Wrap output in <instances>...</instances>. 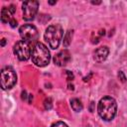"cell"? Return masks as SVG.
<instances>
[{"mask_svg": "<svg viewBox=\"0 0 127 127\" xmlns=\"http://www.w3.org/2000/svg\"><path fill=\"white\" fill-rule=\"evenodd\" d=\"M97 112L104 121H111L117 112L116 100L111 96L102 97L97 105Z\"/></svg>", "mask_w": 127, "mask_h": 127, "instance_id": "1", "label": "cell"}, {"mask_svg": "<svg viewBox=\"0 0 127 127\" xmlns=\"http://www.w3.org/2000/svg\"><path fill=\"white\" fill-rule=\"evenodd\" d=\"M31 58H32V62L37 66L43 67L50 64L51 54L46 45H44L41 42H38V43H36V45L34 46V48L32 50Z\"/></svg>", "mask_w": 127, "mask_h": 127, "instance_id": "2", "label": "cell"}, {"mask_svg": "<svg viewBox=\"0 0 127 127\" xmlns=\"http://www.w3.org/2000/svg\"><path fill=\"white\" fill-rule=\"evenodd\" d=\"M64 36V30L63 27L60 24H54L48 26V28L45 31L44 38L51 49L56 50L59 48L61 41Z\"/></svg>", "mask_w": 127, "mask_h": 127, "instance_id": "3", "label": "cell"}, {"mask_svg": "<svg viewBox=\"0 0 127 127\" xmlns=\"http://www.w3.org/2000/svg\"><path fill=\"white\" fill-rule=\"evenodd\" d=\"M1 87L3 90L12 88L17 82V74L11 66H5L1 69Z\"/></svg>", "mask_w": 127, "mask_h": 127, "instance_id": "4", "label": "cell"}, {"mask_svg": "<svg viewBox=\"0 0 127 127\" xmlns=\"http://www.w3.org/2000/svg\"><path fill=\"white\" fill-rule=\"evenodd\" d=\"M13 52L15 54V56L18 58L19 61L25 62L28 61L31 57V48H30V44L26 41H18L14 47H13Z\"/></svg>", "mask_w": 127, "mask_h": 127, "instance_id": "5", "label": "cell"}, {"mask_svg": "<svg viewBox=\"0 0 127 127\" xmlns=\"http://www.w3.org/2000/svg\"><path fill=\"white\" fill-rule=\"evenodd\" d=\"M39 8V2L35 0L25 1L22 4V11H23V19L25 21H32L35 19Z\"/></svg>", "mask_w": 127, "mask_h": 127, "instance_id": "6", "label": "cell"}, {"mask_svg": "<svg viewBox=\"0 0 127 127\" xmlns=\"http://www.w3.org/2000/svg\"><path fill=\"white\" fill-rule=\"evenodd\" d=\"M19 34L23 41H26L28 43L34 42L38 38V30L32 24H25L21 26L19 29Z\"/></svg>", "mask_w": 127, "mask_h": 127, "instance_id": "7", "label": "cell"}, {"mask_svg": "<svg viewBox=\"0 0 127 127\" xmlns=\"http://www.w3.org/2000/svg\"><path fill=\"white\" fill-rule=\"evenodd\" d=\"M69 61H70V54L67 50H63L54 57V63L58 66H64Z\"/></svg>", "mask_w": 127, "mask_h": 127, "instance_id": "8", "label": "cell"}, {"mask_svg": "<svg viewBox=\"0 0 127 127\" xmlns=\"http://www.w3.org/2000/svg\"><path fill=\"white\" fill-rule=\"evenodd\" d=\"M108 54H109V49L105 46L103 47H99L97 48L94 53H93V59L95 62L97 63H101V62H104L107 57H108Z\"/></svg>", "mask_w": 127, "mask_h": 127, "instance_id": "9", "label": "cell"}, {"mask_svg": "<svg viewBox=\"0 0 127 127\" xmlns=\"http://www.w3.org/2000/svg\"><path fill=\"white\" fill-rule=\"evenodd\" d=\"M12 15H13V13L10 11L9 7H3L1 10V22L3 24L10 23V21L13 19Z\"/></svg>", "mask_w": 127, "mask_h": 127, "instance_id": "10", "label": "cell"}, {"mask_svg": "<svg viewBox=\"0 0 127 127\" xmlns=\"http://www.w3.org/2000/svg\"><path fill=\"white\" fill-rule=\"evenodd\" d=\"M70 106H71L72 110L75 111V112H80L82 110V108H83L81 101L79 99H77V98L70 99Z\"/></svg>", "mask_w": 127, "mask_h": 127, "instance_id": "11", "label": "cell"}, {"mask_svg": "<svg viewBox=\"0 0 127 127\" xmlns=\"http://www.w3.org/2000/svg\"><path fill=\"white\" fill-rule=\"evenodd\" d=\"M72 35H73V31L72 30H68L66 32V34L64 37V46L66 48L69 46V44L71 43V39H72Z\"/></svg>", "mask_w": 127, "mask_h": 127, "instance_id": "12", "label": "cell"}, {"mask_svg": "<svg viewBox=\"0 0 127 127\" xmlns=\"http://www.w3.org/2000/svg\"><path fill=\"white\" fill-rule=\"evenodd\" d=\"M44 106H45V108H46L47 110L52 109V107H53V100H52L51 98H47V99L44 101Z\"/></svg>", "mask_w": 127, "mask_h": 127, "instance_id": "13", "label": "cell"}, {"mask_svg": "<svg viewBox=\"0 0 127 127\" xmlns=\"http://www.w3.org/2000/svg\"><path fill=\"white\" fill-rule=\"evenodd\" d=\"M51 127H68V126H67V124H65V123L63 122V121H58V122L52 124Z\"/></svg>", "mask_w": 127, "mask_h": 127, "instance_id": "14", "label": "cell"}, {"mask_svg": "<svg viewBox=\"0 0 127 127\" xmlns=\"http://www.w3.org/2000/svg\"><path fill=\"white\" fill-rule=\"evenodd\" d=\"M118 77H119V79H120L122 82H125V81H126V77H125L123 71H121V70L118 72Z\"/></svg>", "mask_w": 127, "mask_h": 127, "instance_id": "15", "label": "cell"}, {"mask_svg": "<svg viewBox=\"0 0 127 127\" xmlns=\"http://www.w3.org/2000/svg\"><path fill=\"white\" fill-rule=\"evenodd\" d=\"M9 24H10V26H11L12 28H15V27H16V26L18 25V23H17L16 19H14V18H13V19H12V20L10 21V23H9Z\"/></svg>", "mask_w": 127, "mask_h": 127, "instance_id": "16", "label": "cell"}, {"mask_svg": "<svg viewBox=\"0 0 127 127\" xmlns=\"http://www.w3.org/2000/svg\"><path fill=\"white\" fill-rule=\"evenodd\" d=\"M66 74H67V79L68 80H72L73 79V74H72V72H70L69 70H66Z\"/></svg>", "mask_w": 127, "mask_h": 127, "instance_id": "17", "label": "cell"}, {"mask_svg": "<svg viewBox=\"0 0 127 127\" xmlns=\"http://www.w3.org/2000/svg\"><path fill=\"white\" fill-rule=\"evenodd\" d=\"M9 9H10V11H11L13 14L16 12V7H15V5H13V4H11V5L9 6Z\"/></svg>", "mask_w": 127, "mask_h": 127, "instance_id": "18", "label": "cell"}, {"mask_svg": "<svg viewBox=\"0 0 127 127\" xmlns=\"http://www.w3.org/2000/svg\"><path fill=\"white\" fill-rule=\"evenodd\" d=\"M22 99L23 100H26L27 99V92L24 90V91H22Z\"/></svg>", "mask_w": 127, "mask_h": 127, "instance_id": "19", "label": "cell"}, {"mask_svg": "<svg viewBox=\"0 0 127 127\" xmlns=\"http://www.w3.org/2000/svg\"><path fill=\"white\" fill-rule=\"evenodd\" d=\"M5 44H6V39H4V38H3V39L1 40V47H4V46H5Z\"/></svg>", "mask_w": 127, "mask_h": 127, "instance_id": "20", "label": "cell"}, {"mask_svg": "<svg viewBox=\"0 0 127 127\" xmlns=\"http://www.w3.org/2000/svg\"><path fill=\"white\" fill-rule=\"evenodd\" d=\"M49 4H51V5H54V4H56V1H49Z\"/></svg>", "mask_w": 127, "mask_h": 127, "instance_id": "21", "label": "cell"}, {"mask_svg": "<svg viewBox=\"0 0 127 127\" xmlns=\"http://www.w3.org/2000/svg\"><path fill=\"white\" fill-rule=\"evenodd\" d=\"M91 3H92V4H100V1H98V2H94V1H92Z\"/></svg>", "mask_w": 127, "mask_h": 127, "instance_id": "22", "label": "cell"}]
</instances>
